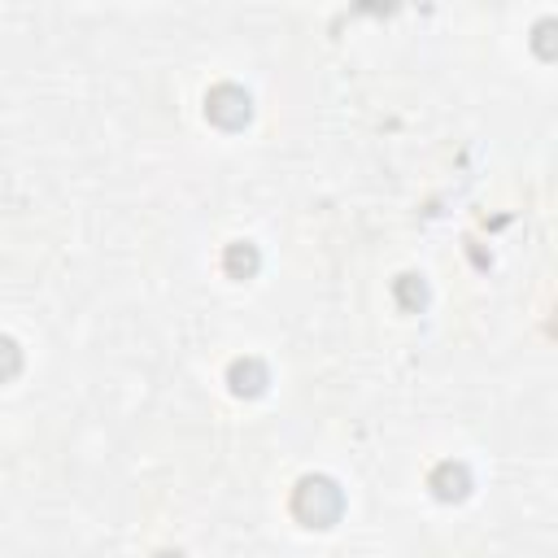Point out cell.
Segmentation results:
<instances>
[{
	"mask_svg": "<svg viewBox=\"0 0 558 558\" xmlns=\"http://www.w3.org/2000/svg\"><path fill=\"white\" fill-rule=\"evenodd\" d=\"M344 510V493L331 475H301L292 488V514L305 527H331Z\"/></svg>",
	"mask_w": 558,
	"mask_h": 558,
	"instance_id": "1",
	"label": "cell"
},
{
	"mask_svg": "<svg viewBox=\"0 0 558 558\" xmlns=\"http://www.w3.org/2000/svg\"><path fill=\"white\" fill-rule=\"evenodd\" d=\"M205 118L214 126H222V131H240L253 118V96L244 87H235V83H218V87L205 92Z\"/></svg>",
	"mask_w": 558,
	"mask_h": 558,
	"instance_id": "2",
	"label": "cell"
},
{
	"mask_svg": "<svg viewBox=\"0 0 558 558\" xmlns=\"http://www.w3.org/2000/svg\"><path fill=\"white\" fill-rule=\"evenodd\" d=\"M427 488H432V497H440V501H462V497L471 493V471H466V462H436L432 475H427Z\"/></svg>",
	"mask_w": 558,
	"mask_h": 558,
	"instance_id": "3",
	"label": "cell"
},
{
	"mask_svg": "<svg viewBox=\"0 0 558 558\" xmlns=\"http://www.w3.org/2000/svg\"><path fill=\"white\" fill-rule=\"evenodd\" d=\"M227 384H231L235 397H262L266 384H270V371H266L262 357H235L227 366Z\"/></svg>",
	"mask_w": 558,
	"mask_h": 558,
	"instance_id": "4",
	"label": "cell"
},
{
	"mask_svg": "<svg viewBox=\"0 0 558 558\" xmlns=\"http://www.w3.org/2000/svg\"><path fill=\"white\" fill-rule=\"evenodd\" d=\"M257 266H262V253H257L253 240H231V244L222 248V270H227L231 279H253Z\"/></svg>",
	"mask_w": 558,
	"mask_h": 558,
	"instance_id": "5",
	"label": "cell"
},
{
	"mask_svg": "<svg viewBox=\"0 0 558 558\" xmlns=\"http://www.w3.org/2000/svg\"><path fill=\"white\" fill-rule=\"evenodd\" d=\"M392 296H397V305H401L405 314H418V310L427 305V283H423V275H397V279H392Z\"/></svg>",
	"mask_w": 558,
	"mask_h": 558,
	"instance_id": "6",
	"label": "cell"
},
{
	"mask_svg": "<svg viewBox=\"0 0 558 558\" xmlns=\"http://www.w3.org/2000/svg\"><path fill=\"white\" fill-rule=\"evenodd\" d=\"M17 375H22V349L13 336H0V384H9Z\"/></svg>",
	"mask_w": 558,
	"mask_h": 558,
	"instance_id": "7",
	"label": "cell"
},
{
	"mask_svg": "<svg viewBox=\"0 0 558 558\" xmlns=\"http://www.w3.org/2000/svg\"><path fill=\"white\" fill-rule=\"evenodd\" d=\"M549 35H554V22L545 17V22L536 26V48H541V57H554V52H549Z\"/></svg>",
	"mask_w": 558,
	"mask_h": 558,
	"instance_id": "8",
	"label": "cell"
}]
</instances>
